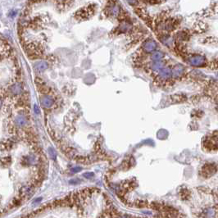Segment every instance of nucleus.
<instances>
[{
	"label": "nucleus",
	"mask_w": 218,
	"mask_h": 218,
	"mask_svg": "<svg viewBox=\"0 0 218 218\" xmlns=\"http://www.w3.org/2000/svg\"><path fill=\"white\" fill-rule=\"evenodd\" d=\"M187 63L190 66H195V67H202V66H206L207 60L203 56L194 54V55L189 56L187 58Z\"/></svg>",
	"instance_id": "nucleus-1"
},
{
	"label": "nucleus",
	"mask_w": 218,
	"mask_h": 218,
	"mask_svg": "<svg viewBox=\"0 0 218 218\" xmlns=\"http://www.w3.org/2000/svg\"><path fill=\"white\" fill-rule=\"evenodd\" d=\"M158 80L163 82H166L172 78V73H171V68L170 67H163L158 73L157 76Z\"/></svg>",
	"instance_id": "nucleus-2"
},
{
	"label": "nucleus",
	"mask_w": 218,
	"mask_h": 218,
	"mask_svg": "<svg viewBox=\"0 0 218 218\" xmlns=\"http://www.w3.org/2000/svg\"><path fill=\"white\" fill-rule=\"evenodd\" d=\"M142 48L145 53H152L154 51H156L158 48V44L155 40H147L143 43Z\"/></svg>",
	"instance_id": "nucleus-3"
},
{
	"label": "nucleus",
	"mask_w": 218,
	"mask_h": 218,
	"mask_svg": "<svg viewBox=\"0 0 218 218\" xmlns=\"http://www.w3.org/2000/svg\"><path fill=\"white\" fill-rule=\"evenodd\" d=\"M171 73H172V78H175V79L180 78L184 73V66L181 64H176L171 68Z\"/></svg>",
	"instance_id": "nucleus-4"
},
{
	"label": "nucleus",
	"mask_w": 218,
	"mask_h": 218,
	"mask_svg": "<svg viewBox=\"0 0 218 218\" xmlns=\"http://www.w3.org/2000/svg\"><path fill=\"white\" fill-rule=\"evenodd\" d=\"M40 104L45 108H51L54 104V100L51 96L44 95L40 98Z\"/></svg>",
	"instance_id": "nucleus-5"
},
{
	"label": "nucleus",
	"mask_w": 218,
	"mask_h": 218,
	"mask_svg": "<svg viewBox=\"0 0 218 218\" xmlns=\"http://www.w3.org/2000/svg\"><path fill=\"white\" fill-rule=\"evenodd\" d=\"M164 67V63L163 61H159V62H152L149 65L150 71L152 72H159Z\"/></svg>",
	"instance_id": "nucleus-6"
},
{
	"label": "nucleus",
	"mask_w": 218,
	"mask_h": 218,
	"mask_svg": "<svg viewBox=\"0 0 218 218\" xmlns=\"http://www.w3.org/2000/svg\"><path fill=\"white\" fill-rule=\"evenodd\" d=\"M48 67V64L45 61H40V62L35 63L34 66V70L37 72H43L45 70H47Z\"/></svg>",
	"instance_id": "nucleus-7"
},
{
	"label": "nucleus",
	"mask_w": 218,
	"mask_h": 218,
	"mask_svg": "<svg viewBox=\"0 0 218 218\" xmlns=\"http://www.w3.org/2000/svg\"><path fill=\"white\" fill-rule=\"evenodd\" d=\"M164 57H165V54L163 52H162L160 50H158V51L156 50L153 53H152L150 58H151V60L152 62H159V61H163Z\"/></svg>",
	"instance_id": "nucleus-8"
},
{
	"label": "nucleus",
	"mask_w": 218,
	"mask_h": 218,
	"mask_svg": "<svg viewBox=\"0 0 218 218\" xmlns=\"http://www.w3.org/2000/svg\"><path fill=\"white\" fill-rule=\"evenodd\" d=\"M13 146V142L10 139L3 140L0 142V150L1 151H5V150L11 149Z\"/></svg>",
	"instance_id": "nucleus-9"
},
{
	"label": "nucleus",
	"mask_w": 218,
	"mask_h": 218,
	"mask_svg": "<svg viewBox=\"0 0 218 218\" xmlns=\"http://www.w3.org/2000/svg\"><path fill=\"white\" fill-rule=\"evenodd\" d=\"M27 123V117L24 115H18L15 118V124L19 127H24Z\"/></svg>",
	"instance_id": "nucleus-10"
},
{
	"label": "nucleus",
	"mask_w": 218,
	"mask_h": 218,
	"mask_svg": "<svg viewBox=\"0 0 218 218\" xmlns=\"http://www.w3.org/2000/svg\"><path fill=\"white\" fill-rule=\"evenodd\" d=\"M10 91L11 93L14 95H20V94L21 93V91H22L21 85L20 84H18V83L13 84V85L10 87Z\"/></svg>",
	"instance_id": "nucleus-11"
},
{
	"label": "nucleus",
	"mask_w": 218,
	"mask_h": 218,
	"mask_svg": "<svg viewBox=\"0 0 218 218\" xmlns=\"http://www.w3.org/2000/svg\"><path fill=\"white\" fill-rule=\"evenodd\" d=\"M12 164V158L11 157H4L0 158V166H9Z\"/></svg>",
	"instance_id": "nucleus-12"
},
{
	"label": "nucleus",
	"mask_w": 218,
	"mask_h": 218,
	"mask_svg": "<svg viewBox=\"0 0 218 218\" xmlns=\"http://www.w3.org/2000/svg\"><path fill=\"white\" fill-rule=\"evenodd\" d=\"M49 152H50V156H51V158H53V159H55L56 158V153L55 152L53 151V149H52V148H49Z\"/></svg>",
	"instance_id": "nucleus-13"
},
{
	"label": "nucleus",
	"mask_w": 218,
	"mask_h": 218,
	"mask_svg": "<svg viewBox=\"0 0 218 218\" xmlns=\"http://www.w3.org/2000/svg\"><path fill=\"white\" fill-rule=\"evenodd\" d=\"M81 171V168H80V167H74V168H72L71 170L72 173H76V172H78V171Z\"/></svg>",
	"instance_id": "nucleus-14"
},
{
	"label": "nucleus",
	"mask_w": 218,
	"mask_h": 218,
	"mask_svg": "<svg viewBox=\"0 0 218 218\" xmlns=\"http://www.w3.org/2000/svg\"><path fill=\"white\" fill-rule=\"evenodd\" d=\"M94 176V174L91 173V172H89V173H84V177H86L87 179H89L91 176Z\"/></svg>",
	"instance_id": "nucleus-15"
},
{
	"label": "nucleus",
	"mask_w": 218,
	"mask_h": 218,
	"mask_svg": "<svg viewBox=\"0 0 218 218\" xmlns=\"http://www.w3.org/2000/svg\"><path fill=\"white\" fill-rule=\"evenodd\" d=\"M34 110L35 112V113H40V109H39V107L37 105L34 106Z\"/></svg>",
	"instance_id": "nucleus-16"
},
{
	"label": "nucleus",
	"mask_w": 218,
	"mask_h": 218,
	"mask_svg": "<svg viewBox=\"0 0 218 218\" xmlns=\"http://www.w3.org/2000/svg\"><path fill=\"white\" fill-rule=\"evenodd\" d=\"M2 104H3V102H2V100L0 99V108H1V106H2Z\"/></svg>",
	"instance_id": "nucleus-17"
},
{
	"label": "nucleus",
	"mask_w": 218,
	"mask_h": 218,
	"mask_svg": "<svg viewBox=\"0 0 218 218\" xmlns=\"http://www.w3.org/2000/svg\"><path fill=\"white\" fill-rule=\"evenodd\" d=\"M57 1H58V2H62V1H63V0H57Z\"/></svg>",
	"instance_id": "nucleus-18"
},
{
	"label": "nucleus",
	"mask_w": 218,
	"mask_h": 218,
	"mask_svg": "<svg viewBox=\"0 0 218 218\" xmlns=\"http://www.w3.org/2000/svg\"><path fill=\"white\" fill-rule=\"evenodd\" d=\"M217 105H218V101H217Z\"/></svg>",
	"instance_id": "nucleus-19"
},
{
	"label": "nucleus",
	"mask_w": 218,
	"mask_h": 218,
	"mask_svg": "<svg viewBox=\"0 0 218 218\" xmlns=\"http://www.w3.org/2000/svg\"><path fill=\"white\" fill-rule=\"evenodd\" d=\"M217 76H218V73H217Z\"/></svg>",
	"instance_id": "nucleus-20"
}]
</instances>
